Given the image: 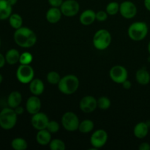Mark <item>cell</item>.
I'll return each mask as SVG.
<instances>
[{
  "instance_id": "cell-1",
  "label": "cell",
  "mask_w": 150,
  "mask_h": 150,
  "mask_svg": "<svg viewBox=\"0 0 150 150\" xmlns=\"http://www.w3.org/2000/svg\"><path fill=\"white\" fill-rule=\"evenodd\" d=\"M14 41L18 46L23 48L33 47L37 42V35L32 29L26 26H21L16 29L13 35Z\"/></svg>"
},
{
  "instance_id": "cell-2",
  "label": "cell",
  "mask_w": 150,
  "mask_h": 150,
  "mask_svg": "<svg viewBox=\"0 0 150 150\" xmlns=\"http://www.w3.org/2000/svg\"><path fill=\"white\" fill-rule=\"evenodd\" d=\"M79 78L73 74H68L61 78L59 82L58 89L61 93L66 95H70L76 92L79 87Z\"/></svg>"
},
{
  "instance_id": "cell-3",
  "label": "cell",
  "mask_w": 150,
  "mask_h": 150,
  "mask_svg": "<svg viewBox=\"0 0 150 150\" xmlns=\"http://www.w3.org/2000/svg\"><path fill=\"white\" fill-rule=\"evenodd\" d=\"M148 31V26L145 22L136 21L130 25L127 29V35L132 40L139 42L146 38Z\"/></svg>"
},
{
  "instance_id": "cell-4",
  "label": "cell",
  "mask_w": 150,
  "mask_h": 150,
  "mask_svg": "<svg viewBox=\"0 0 150 150\" xmlns=\"http://www.w3.org/2000/svg\"><path fill=\"white\" fill-rule=\"evenodd\" d=\"M18 115L15 110L11 108H4L0 111V127L3 130H9L16 126Z\"/></svg>"
},
{
  "instance_id": "cell-5",
  "label": "cell",
  "mask_w": 150,
  "mask_h": 150,
  "mask_svg": "<svg viewBox=\"0 0 150 150\" xmlns=\"http://www.w3.org/2000/svg\"><path fill=\"white\" fill-rule=\"evenodd\" d=\"M111 35L106 29H99L95 33L92 39L93 45L97 50L104 51L110 46L111 43Z\"/></svg>"
},
{
  "instance_id": "cell-6",
  "label": "cell",
  "mask_w": 150,
  "mask_h": 150,
  "mask_svg": "<svg viewBox=\"0 0 150 150\" xmlns=\"http://www.w3.org/2000/svg\"><path fill=\"white\" fill-rule=\"evenodd\" d=\"M62 127L67 131L74 132L79 129L80 120L79 117L72 111H67L62 115L61 119Z\"/></svg>"
},
{
  "instance_id": "cell-7",
  "label": "cell",
  "mask_w": 150,
  "mask_h": 150,
  "mask_svg": "<svg viewBox=\"0 0 150 150\" xmlns=\"http://www.w3.org/2000/svg\"><path fill=\"white\" fill-rule=\"evenodd\" d=\"M16 78L20 83H29L35 79V70L30 64H21L16 70Z\"/></svg>"
},
{
  "instance_id": "cell-8",
  "label": "cell",
  "mask_w": 150,
  "mask_h": 150,
  "mask_svg": "<svg viewBox=\"0 0 150 150\" xmlns=\"http://www.w3.org/2000/svg\"><path fill=\"white\" fill-rule=\"evenodd\" d=\"M108 136L107 132L103 129H99L94 132L90 137V144L93 149H100L107 143Z\"/></svg>"
},
{
  "instance_id": "cell-9",
  "label": "cell",
  "mask_w": 150,
  "mask_h": 150,
  "mask_svg": "<svg viewBox=\"0 0 150 150\" xmlns=\"http://www.w3.org/2000/svg\"><path fill=\"white\" fill-rule=\"evenodd\" d=\"M109 76L113 81L122 84L128 79V72L124 66L115 65L110 70Z\"/></svg>"
},
{
  "instance_id": "cell-10",
  "label": "cell",
  "mask_w": 150,
  "mask_h": 150,
  "mask_svg": "<svg viewBox=\"0 0 150 150\" xmlns=\"http://www.w3.org/2000/svg\"><path fill=\"white\" fill-rule=\"evenodd\" d=\"M59 8L65 17H74L80 10V4L76 0H65Z\"/></svg>"
},
{
  "instance_id": "cell-11",
  "label": "cell",
  "mask_w": 150,
  "mask_h": 150,
  "mask_svg": "<svg viewBox=\"0 0 150 150\" xmlns=\"http://www.w3.org/2000/svg\"><path fill=\"white\" fill-rule=\"evenodd\" d=\"M79 108L81 111L86 114L93 112L98 108V100L91 95L84 96L80 100Z\"/></svg>"
},
{
  "instance_id": "cell-12",
  "label": "cell",
  "mask_w": 150,
  "mask_h": 150,
  "mask_svg": "<svg viewBox=\"0 0 150 150\" xmlns=\"http://www.w3.org/2000/svg\"><path fill=\"white\" fill-rule=\"evenodd\" d=\"M48 122H49V118L47 114L43 112H41V111L33 114L31 118L32 126L38 131L46 129Z\"/></svg>"
},
{
  "instance_id": "cell-13",
  "label": "cell",
  "mask_w": 150,
  "mask_h": 150,
  "mask_svg": "<svg viewBox=\"0 0 150 150\" xmlns=\"http://www.w3.org/2000/svg\"><path fill=\"white\" fill-rule=\"evenodd\" d=\"M120 13L126 19L133 18L137 14V7L131 1H124L120 4Z\"/></svg>"
},
{
  "instance_id": "cell-14",
  "label": "cell",
  "mask_w": 150,
  "mask_h": 150,
  "mask_svg": "<svg viewBox=\"0 0 150 150\" xmlns=\"http://www.w3.org/2000/svg\"><path fill=\"white\" fill-rule=\"evenodd\" d=\"M41 107H42V103H41V100L38 98V96L32 95V96L29 97L26 100V110L31 115H33V114L40 111Z\"/></svg>"
},
{
  "instance_id": "cell-15",
  "label": "cell",
  "mask_w": 150,
  "mask_h": 150,
  "mask_svg": "<svg viewBox=\"0 0 150 150\" xmlns=\"http://www.w3.org/2000/svg\"><path fill=\"white\" fill-rule=\"evenodd\" d=\"M96 20V13L91 9H87L79 16V21L83 26H89Z\"/></svg>"
},
{
  "instance_id": "cell-16",
  "label": "cell",
  "mask_w": 150,
  "mask_h": 150,
  "mask_svg": "<svg viewBox=\"0 0 150 150\" xmlns=\"http://www.w3.org/2000/svg\"><path fill=\"white\" fill-rule=\"evenodd\" d=\"M62 16V13L59 7H51V8L48 9V11L46 12L45 18L48 23L54 24V23H58L61 20Z\"/></svg>"
},
{
  "instance_id": "cell-17",
  "label": "cell",
  "mask_w": 150,
  "mask_h": 150,
  "mask_svg": "<svg viewBox=\"0 0 150 150\" xmlns=\"http://www.w3.org/2000/svg\"><path fill=\"white\" fill-rule=\"evenodd\" d=\"M29 90L33 95L39 96L43 93L45 90V84L40 79H34L29 83Z\"/></svg>"
},
{
  "instance_id": "cell-18",
  "label": "cell",
  "mask_w": 150,
  "mask_h": 150,
  "mask_svg": "<svg viewBox=\"0 0 150 150\" xmlns=\"http://www.w3.org/2000/svg\"><path fill=\"white\" fill-rule=\"evenodd\" d=\"M149 126L146 122H141L136 125L133 129V134L137 139H142L146 137L149 133Z\"/></svg>"
},
{
  "instance_id": "cell-19",
  "label": "cell",
  "mask_w": 150,
  "mask_h": 150,
  "mask_svg": "<svg viewBox=\"0 0 150 150\" xmlns=\"http://www.w3.org/2000/svg\"><path fill=\"white\" fill-rule=\"evenodd\" d=\"M51 133L47 129L38 130L36 135V141L38 144L40 146H46L49 145L50 142L52 140L51 139Z\"/></svg>"
},
{
  "instance_id": "cell-20",
  "label": "cell",
  "mask_w": 150,
  "mask_h": 150,
  "mask_svg": "<svg viewBox=\"0 0 150 150\" xmlns=\"http://www.w3.org/2000/svg\"><path fill=\"white\" fill-rule=\"evenodd\" d=\"M22 95L18 92V91H13L10 92V95L7 98V105L10 108H16L18 105H21L22 102Z\"/></svg>"
},
{
  "instance_id": "cell-21",
  "label": "cell",
  "mask_w": 150,
  "mask_h": 150,
  "mask_svg": "<svg viewBox=\"0 0 150 150\" xmlns=\"http://www.w3.org/2000/svg\"><path fill=\"white\" fill-rule=\"evenodd\" d=\"M13 7L8 3L7 0H0V20L9 18L12 14Z\"/></svg>"
},
{
  "instance_id": "cell-22",
  "label": "cell",
  "mask_w": 150,
  "mask_h": 150,
  "mask_svg": "<svg viewBox=\"0 0 150 150\" xmlns=\"http://www.w3.org/2000/svg\"><path fill=\"white\" fill-rule=\"evenodd\" d=\"M20 56V53L16 48H11V49L8 50L4 56L6 63L10 64V65H14V64H17L18 62H19Z\"/></svg>"
},
{
  "instance_id": "cell-23",
  "label": "cell",
  "mask_w": 150,
  "mask_h": 150,
  "mask_svg": "<svg viewBox=\"0 0 150 150\" xmlns=\"http://www.w3.org/2000/svg\"><path fill=\"white\" fill-rule=\"evenodd\" d=\"M136 81L141 85H147L150 82V74L144 68L139 69L136 73Z\"/></svg>"
},
{
  "instance_id": "cell-24",
  "label": "cell",
  "mask_w": 150,
  "mask_h": 150,
  "mask_svg": "<svg viewBox=\"0 0 150 150\" xmlns=\"http://www.w3.org/2000/svg\"><path fill=\"white\" fill-rule=\"evenodd\" d=\"M94 127H95V124L93 121L87 119V120H83V121L80 122L78 130H79V132L83 134H86V133H91L93 130Z\"/></svg>"
},
{
  "instance_id": "cell-25",
  "label": "cell",
  "mask_w": 150,
  "mask_h": 150,
  "mask_svg": "<svg viewBox=\"0 0 150 150\" xmlns=\"http://www.w3.org/2000/svg\"><path fill=\"white\" fill-rule=\"evenodd\" d=\"M9 23L12 28L18 29L23 26V18L18 13H12L9 17Z\"/></svg>"
},
{
  "instance_id": "cell-26",
  "label": "cell",
  "mask_w": 150,
  "mask_h": 150,
  "mask_svg": "<svg viewBox=\"0 0 150 150\" xmlns=\"http://www.w3.org/2000/svg\"><path fill=\"white\" fill-rule=\"evenodd\" d=\"M11 146L15 150H25L27 149V142L23 138H15L11 142Z\"/></svg>"
},
{
  "instance_id": "cell-27",
  "label": "cell",
  "mask_w": 150,
  "mask_h": 150,
  "mask_svg": "<svg viewBox=\"0 0 150 150\" xmlns=\"http://www.w3.org/2000/svg\"><path fill=\"white\" fill-rule=\"evenodd\" d=\"M120 4L117 1H111L108 3L105 7V11L108 16H115L120 13Z\"/></svg>"
},
{
  "instance_id": "cell-28",
  "label": "cell",
  "mask_w": 150,
  "mask_h": 150,
  "mask_svg": "<svg viewBox=\"0 0 150 150\" xmlns=\"http://www.w3.org/2000/svg\"><path fill=\"white\" fill-rule=\"evenodd\" d=\"M49 148L51 150H65V143L59 139H54L51 141Z\"/></svg>"
},
{
  "instance_id": "cell-29",
  "label": "cell",
  "mask_w": 150,
  "mask_h": 150,
  "mask_svg": "<svg viewBox=\"0 0 150 150\" xmlns=\"http://www.w3.org/2000/svg\"><path fill=\"white\" fill-rule=\"evenodd\" d=\"M47 81L49 83L53 85H57L58 84L59 82L60 81L61 79V76H60L59 73H57L56 71H50L48 73L46 76Z\"/></svg>"
},
{
  "instance_id": "cell-30",
  "label": "cell",
  "mask_w": 150,
  "mask_h": 150,
  "mask_svg": "<svg viewBox=\"0 0 150 150\" xmlns=\"http://www.w3.org/2000/svg\"><path fill=\"white\" fill-rule=\"evenodd\" d=\"M111 100L105 96H102L98 99V107L101 110H108L111 107Z\"/></svg>"
},
{
  "instance_id": "cell-31",
  "label": "cell",
  "mask_w": 150,
  "mask_h": 150,
  "mask_svg": "<svg viewBox=\"0 0 150 150\" xmlns=\"http://www.w3.org/2000/svg\"><path fill=\"white\" fill-rule=\"evenodd\" d=\"M33 60V56L29 52H23L21 54L19 62L21 64H30Z\"/></svg>"
},
{
  "instance_id": "cell-32",
  "label": "cell",
  "mask_w": 150,
  "mask_h": 150,
  "mask_svg": "<svg viewBox=\"0 0 150 150\" xmlns=\"http://www.w3.org/2000/svg\"><path fill=\"white\" fill-rule=\"evenodd\" d=\"M60 126L59 124L55 120H52V121L48 122V125H47L46 129L51 133V134H54V133H57V132L59 130Z\"/></svg>"
},
{
  "instance_id": "cell-33",
  "label": "cell",
  "mask_w": 150,
  "mask_h": 150,
  "mask_svg": "<svg viewBox=\"0 0 150 150\" xmlns=\"http://www.w3.org/2000/svg\"><path fill=\"white\" fill-rule=\"evenodd\" d=\"M108 14L106 13V11L104 10H99L96 13V20L100 22L105 21L108 18Z\"/></svg>"
},
{
  "instance_id": "cell-34",
  "label": "cell",
  "mask_w": 150,
  "mask_h": 150,
  "mask_svg": "<svg viewBox=\"0 0 150 150\" xmlns=\"http://www.w3.org/2000/svg\"><path fill=\"white\" fill-rule=\"evenodd\" d=\"M48 1L51 7H60L64 0H48Z\"/></svg>"
},
{
  "instance_id": "cell-35",
  "label": "cell",
  "mask_w": 150,
  "mask_h": 150,
  "mask_svg": "<svg viewBox=\"0 0 150 150\" xmlns=\"http://www.w3.org/2000/svg\"><path fill=\"white\" fill-rule=\"evenodd\" d=\"M139 150H150V144L147 142H143L139 146Z\"/></svg>"
},
{
  "instance_id": "cell-36",
  "label": "cell",
  "mask_w": 150,
  "mask_h": 150,
  "mask_svg": "<svg viewBox=\"0 0 150 150\" xmlns=\"http://www.w3.org/2000/svg\"><path fill=\"white\" fill-rule=\"evenodd\" d=\"M122 86L125 89H130V88H131V86H132L131 81H129L128 79H127V80H126V81H125L123 82V83H122Z\"/></svg>"
},
{
  "instance_id": "cell-37",
  "label": "cell",
  "mask_w": 150,
  "mask_h": 150,
  "mask_svg": "<svg viewBox=\"0 0 150 150\" xmlns=\"http://www.w3.org/2000/svg\"><path fill=\"white\" fill-rule=\"evenodd\" d=\"M14 110L15 111H16V114H17L18 116L21 115V114L23 113V111H24V108H23L22 106H21V105H18V107H16V108H14Z\"/></svg>"
},
{
  "instance_id": "cell-38",
  "label": "cell",
  "mask_w": 150,
  "mask_h": 150,
  "mask_svg": "<svg viewBox=\"0 0 150 150\" xmlns=\"http://www.w3.org/2000/svg\"><path fill=\"white\" fill-rule=\"evenodd\" d=\"M6 63V59H5V57L3 56L2 54L0 53V68L3 67L4 66Z\"/></svg>"
},
{
  "instance_id": "cell-39",
  "label": "cell",
  "mask_w": 150,
  "mask_h": 150,
  "mask_svg": "<svg viewBox=\"0 0 150 150\" xmlns=\"http://www.w3.org/2000/svg\"><path fill=\"white\" fill-rule=\"evenodd\" d=\"M144 4L146 10L150 12V0H144Z\"/></svg>"
},
{
  "instance_id": "cell-40",
  "label": "cell",
  "mask_w": 150,
  "mask_h": 150,
  "mask_svg": "<svg viewBox=\"0 0 150 150\" xmlns=\"http://www.w3.org/2000/svg\"><path fill=\"white\" fill-rule=\"evenodd\" d=\"M7 1H8L9 4L13 7V6L16 5V3L18 2V0H7Z\"/></svg>"
},
{
  "instance_id": "cell-41",
  "label": "cell",
  "mask_w": 150,
  "mask_h": 150,
  "mask_svg": "<svg viewBox=\"0 0 150 150\" xmlns=\"http://www.w3.org/2000/svg\"><path fill=\"white\" fill-rule=\"evenodd\" d=\"M148 51H149V54L150 55V41L149 42V43H148Z\"/></svg>"
},
{
  "instance_id": "cell-42",
  "label": "cell",
  "mask_w": 150,
  "mask_h": 150,
  "mask_svg": "<svg viewBox=\"0 0 150 150\" xmlns=\"http://www.w3.org/2000/svg\"><path fill=\"white\" fill-rule=\"evenodd\" d=\"M2 81H3V77H2V76H1V74H0V83H1V82H2Z\"/></svg>"
},
{
  "instance_id": "cell-43",
  "label": "cell",
  "mask_w": 150,
  "mask_h": 150,
  "mask_svg": "<svg viewBox=\"0 0 150 150\" xmlns=\"http://www.w3.org/2000/svg\"><path fill=\"white\" fill-rule=\"evenodd\" d=\"M148 61H149V62H150V56L148 57Z\"/></svg>"
},
{
  "instance_id": "cell-44",
  "label": "cell",
  "mask_w": 150,
  "mask_h": 150,
  "mask_svg": "<svg viewBox=\"0 0 150 150\" xmlns=\"http://www.w3.org/2000/svg\"><path fill=\"white\" fill-rule=\"evenodd\" d=\"M0 45H1V39H0Z\"/></svg>"
}]
</instances>
